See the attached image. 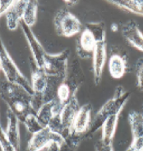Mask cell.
Returning <instances> with one entry per match:
<instances>
[{"mask_svg": "<svg viewBox=\"0 0 143 151\" xmlns=\"http://www.w3.org/2000/svg\"><path fill=\"white\" fill-rule=\"evenodd\" d=\"M0 91L3 101L20 122H24L29 114L36 113L33 108V95L23 87L6 80L1 83Z\"/></svg>", "mask_w": 143, "mask_h": 151, "instance_id": "6da1fadb", "label": "cell"}, {"mask_svg": "<svg viewBox=\"0 0 143 151\" xmlns=\"http://www.w3.org/2000/svg\"><path fill=\"white\" fill-rule=\"evenodd\" d=\"M130 96V91H124V88L121 85L118 86L115 89L113 98L108 100L102 106L101 109L97 112L94 118L92 119L86 137H91L98 129L102 128L104 122L112 114L121 112Z\"/></svg>", "mask_w": 143, "mask_h": 151, "instance_id": "7a4b0ae2", "label": "cell"}, {"mask_svg": "<svg viewBox=\"0 0 143 151\" xmlns=\"http://www.w3.org/2000/svg\"><path fill=\"white\" fill-rule=\"evenodd\" d=\"M1 69L6 76V80L12 84H16L25 88L28 92L33 95L32 85L27 78L21 73L17 64H15L6 47L2 41V48L0 52Z\"/></svg>", "mask_w": 143, "mask_h": 151, "instance_id": "3957f363", "label": "cell"}, {"mask_svg": "<svg viewBox=\"0 0 143 151\" xmlns=\"http://www.w3.org/2000/svg\"><path fill=\"white\" fill-rule=\"evenodd\" d=\"M55 31L58 36L71 37L82 30V23L75 15L67 9H61L54 17Z\"/></svg>", "mask_w": 143, "mask_h": 151, "instance_id": "277c9868", "label": "cell"}, {"mask_svg": "<svg viewBox=\"0 0 143 151\" xmlns=\"http://www.w3.org/2000/svg\"><path fill=\"white\" fill-rule=\"evenodd\" d=\"M31 69V85L33 90V108L37 113L44 104L43 95L45 93L48 84V75L38 67L33 58H30Z\"/></svg>", "mask_w": 143, "mask_h": 151, "instance_id": "5b68a950", "label": "cell"}, {"mask_svg": "<svg viewBox=\"0 0 143 151\" xmlns=\"http://www.w3.org/2000/svg\"><path fill=\"white\" fill-rule=\"evenodd\" d=\"M70 51L65 49L54 54H45L41 68L50 76L66 77L68 69V57Z\"/></svg>", "mask_w": 143, "mask_h": 151, "instance_id": "8992f818", "label": "cell"}, {"mask_svg": "<svg viewBox=\"0 0 143 151\" xmlns=\"http://www.w3.org/2000/svg\"><path fill=\"white\" fill-rule=\"evenodd\" d=\"M108 68L112 78L120 79L128 71L129 59L127 52L119 47L110 48Z\"/></svg>", "mask_w": 143, "mask_h": 151, "instance_id": "52a82bcc", "label": "cell"}, {"mask_svg": "<svg viewBox=\"0 0 143 151\" xmlns=\"http://www.w3.org/2000/svg\"><path fill=\"white\" fill-rule=\"evenodd\" d=\"M53 140H58L63 143L65 139L60 134L51 130L48 126L44 127L39 132L32 135L26 151H41Z\"/></svg>", "mask_w": 143, "mask_h": 151, "instance_id": "ba28073f", "label": "cell"}, {"mask_svg": "<svg viewBox=\"0 0 143 151\" xmlns=\"http://www.w3.org/2000/svg\"><path fill=\"white\" fill-rule=\"evenodd\" d=\"M91 112L92 106L90 104L86 103L81 106L71 128L70 135L86 138L92 121Z\"/></svg>", "mask_w": 143, "mask_h": 151, "instance_id": "9c48e42d", "label": "cell"}, {"mask_svg": "<svg viewBox=\"0 0 143 151\" xmlns=\"http://www.w3.org/2000/svg\"><path fill=\"white\" fill-rule=\"evenodd\" d=\"M128 120L133 137L129 148L133 151H143V113L131 111Z\"/></svg>", "mask_w": 143, "mask_h": 151, "instance_id": "30bf717a", "label": "cell"}, {"mask_svg": "<svg viewBox=\"0 0 143 151\" xmlns=\"http://www.w3.org/2000/svg\"><path fill=\"white\" fill-rule=\"evenodd\" d=\"M20 25L21 29L23 30L25 38L27 40V44H28L30 47V51L32 53V56H33V59L34 60L37 66L41 68L44 58L45 54H47V52L44 50V47L39 42V40L36 37V36L33 33L32 29H30V27H28L23 22V19L20 21Z\"/></svg>", "mask_w": 143, "mask_h": 151, "instance_id": "8fae6325", "label": "cell"}, {"mask_svg": "<svg viewBox=\"0 0 143 151\" xmlns=\"http://www.w3.org/2000/svg\"><path fill=\"white\" fill-rule=\"evenodd\" d=\"M80 107L76 95H75L62 108L60 112V119L64 130L65 139L70 136L71 128Z\"/></svg>", "mask_w": 143, "mask_h": 151, "instance_id": "7c38bea8", "label": "cell"}, {"mask_svg": "<svg viewBox=\"0 0 143 151\" xmlns=\"http://www.w3.org/2000/svg\"><path fill=\"white\" fill-rule=\"evenodd\" d=\"M93 80L96 85H98L101 81L103 70L107 60V42H97L95 50L93 55Z\"/></svg>", "mask_w": 143, "mask_h": 151, "instance_id": "4fadbf2b", "label": "cell"}, {"mask_svg": "<svg viewBox=\"0 0 143 151\" xmlns=\"http://www.w3.org/2000/svg\"><path fill=\"white\" fill-rule=\"evenodd\" d=\"M96 41L95 38L89 29L86 28L76 42V54L81 59H88L93 58L95 50Z\"/></svg>", "mask_w": 143, "mask_h": 151, "instance_id": "5bb4252c", "label": "cell"}, {"mask_svg": "<svg viewBox=\"0 0 143 151\" xmlns=\"http://www.w3.org/2000/svg\"><path fill=\"white\" fill-rule=\"evenodd\" d=\"M121 33L129 44L143 52V33L135 20H128L123 24Z\"/></svg>", "mask_w": 143, "mask_h": 151, "instance_id": "9a60e30c", "label": "cell"}, {"mask_svg": "<svg viewBox=\"0 0 143 151\" xmlns=\"http://www.w3.org/2000/svg\"><path fill=\"white\" fill-rule=\"evenodd\" d=\"M64 105H62L57 99L44 103L37 112V116L44 127L48 126L50 121L54 116L61 112Z\"/></svg>", "mask_w": 143, "mask_h": 151, "instance_id": "2e32d148", "label": "cell"}, {"mask_svg": "<svg viewBox=\"0 0 143 151\" xmlns=\"http://www.w3.org/2000/svg\"><path fill=\"white\" fill-rule=\"evenodd\" d=\"M7 117V127H6V136L9 142L17 150L20 149V129H19V122L20 120L17 116L8 109L6 112Z\"/></svg>", "mask_w": 143, "mask_h": 151, "instance_id": "e0dca14e", "label": "cell"}, {"mask_svg": "<svg viewBox=\"0 0 143 151\" xmlns=\"http://www.w3.org/2000/svg\"><path fill=\"white\" fill-rule=\"evenodd\" d=\"M26 2L27 1H15L10 9L6 13V25L9 29L15 30L20 24Z\"/></svg>", "mask_w": 143, "mask_h": 151, "instance_id": "ac0fdd59", "label": "cell"}, {"mask_svg": "<svg viewBox=\"0 0 143 151\" xmlns=\"http://www.w3.org/2000/svg\"><path fill=\"white\" fill-rule=\"evenodd\" d=\"M120 112H116L112 114L107 119L104 125L102 126V137L101 140L105 143H112L115 132H116L117 126H118V119Z\"/></svg>", "mask_w": 143, "mask_h": 151, "instance_id": "d6986e66", "label": "cell"}, {"mask_svg": "<svg viewBox=\"0 0 143 151\" xmlns=\"http://www.w3.org/2000/svg\"><path fill=\"white\" fill-rule=\"evenodd\" d=\"M108 2L125 11L143 16V0H112Z\"/></svg>", "mask_w": 143, "mask_h": 151, "instance_id": "ffe728a7", "label": "cell"}, {"mask_svg": "<svg viewBox=\"0 0 143 151\" xmlns=\"http://www.w3.org/2000/svg\"><path fill=\"white\" fill-rule=\"evenodd\" d=\"M38 2L35 0H28L25 5L23 20L28 27H33L37 22Z\"/></svg>", "mask_w": 143, "mask_h": 151, "instance_id": "44dd1931", "label": "cell"}, {"mask_svg": "<svg viewBox=\"0 0 143 151\" xmlns=\"http://www.w3.org/2000/svg\"><path fill=\"white\" fill-rule=\"evenodd\" d=\"M86 28L91 32L97 42L106 40V27L104 22L87 23Z\"/></svg>", "mask_w": 143, "mask_h": 151, "instance_id": "7402d4cb", "label": "cell"}, {"mask_svg": "<svg viewBox=\"0 0 143 151\" xmlns=\"http://www.w3.org/2000/svg\"><path fill=\"white\" fill-rule=\"evenodd\" d=\"M23 124L25 125L28 132H30L32 135L39 132L40 130H41L42 129L44 128L37 119L36 113L29 114L25 119Z\"/></svg>", "mask_w": 143, "mask_h": 151, "instance_id": "603a6c76", "label": "cell"}, {"mask_svg": "<svg viewBox=\"0 0 143 151\" xmlns=\"http://www.w3.org/2000/svg\"><path fill=\"white\" fill-rule=\"evenodd\" d=\"M83 139L84 137H75L70 135L69 137L65 139L60 151H76L79 144L82 142Z\"/></svg>", "mask_w": 143, "mask_h": 151, "instance_id": "cb8c5ba5", "label": "cell"}, {"mask_svg": "<svg viewBox=\"0 0 143 151\" xmlns=\"http://www.w3.org/2000/svg\"><path fill=\"white\" fill-rule=\"evenodd\" d=\"M136 76L138 83L137 86L140 91H143V58H140L135 64Z\"/></svg>", "mask_w": 143, "mask_h": 151, "instance_id": "d4e9b609", "label": "cell"}, {"mask_svg": "<svg viewBox=\"0 0 143 151\" xmlns=\"http://www.w3.org/2000/svg\"><path fill=\"white\" fill-rule=\"evenodd\" d=\"M1 139V147H2V151H18L9 142L6 138V132L2 128H1V139Z\"/></svg>", "mask_w": 143, "mask_h": 151, "instance_id": "484cf974", "label": "cell"}, {"mask_svg": "<svg viewBox=\"0 0 143 151\" xmlns=\"http://www.w3.org/2000/svg\"><path fill=\"white\" fill-rule=\"evenodd\" d=\"M96 151H114L112 143H105L100 139L96 143Z\"/></svg>", "mask_w": 143, "mask_h": 151, "instance_id": "4316f807", "label": "cell"}, {"mask_svg": "<svg viewBox=\"0 0 143 151\" xmlns=\"http://www.w3.org/2000/svg\"><path fill=\"white\" fill-rule=\"evenodd\" d=\"M62 142L58 140L52 141L47 147L44 149V151H60L62 148Z\"/></svg>", "mask_w": 143, "mask_h": 151, "instance_id": "83f0119b", "label": "cell"}, {"mask_svg": "<svg viewBox=\"0 0 143 151\" xmlns=\"http://www.w3.org/2000/svg\"><path fill=\"white\" fill-rule=\"evenodd\" d=\"M14 2L15 1H12V0H8V1L1 0L0 1V6H1V7H0V14H1V16H3L4 13L6 14V12L13 5Z\"/></svg>", "mask_w": 143, "mask_h": 151, "instance_id": "f1b7e54d", "label": "cell"}, {"mask_svg": "<svg viewBox=\"0 0 143 151\" xmlns=\"http://www.w3.org/2000/svg\"><path fill=\"white\" fill-rule=\"evenodd\" d=\"M65 2L68 6H74L78 2V1H65Z\"/></svg>", "mask_w": 143, "mask_h": 151, "instance_id": "f546056e", "label": "cell"}, {"mask_svg": "<svg viewBox=\"0 0 143 151\" xmlns=\"http://www.w3.org/2000/svg\"><path fill=\"white\" fill-rule=\"evenodd\" d=\"M126 151H133V150H131V149H130V148H128V149Z\"/></svg>", "mask_w": 143, "mask_h": 151, "instance_id": "4dcf8cb0", "label": "cell"}]
</instances>
